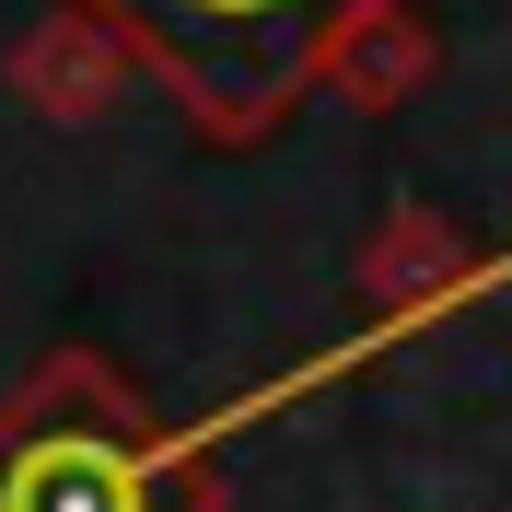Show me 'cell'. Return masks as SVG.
I'll return each mask as SVG.
<instances>
[{"instance_id": "obj_1", "label": "cell", "mask_w": 512, "mask_h": 512, "mask_svg": "<svg viewBox=\"0 0 512 512\" xmlns=\"http://www.w3.org/2000/svg\"><path fill=\"white\" fill-rule=\"evenodd\" d=\"M70 12L128 70H152L198 140H268L315 82H338L350 35L384 0H70Z\"/></svg>"}, {"instance_id": "obj_2", "label": "cell", "mask_w": 512, "mask_h": 512, "mask_svg": "<svg viewBox=\"0 0 512 512\" xmlns=\"http://www.w3.org/2000/svg\"><path fill=\"white\" fill-rule=\"evenodd\" d=\"M210 431H163L94 350H47L0 396V512H210Z\"/></svg>"}, {"instance_id": "obj_3", "label": "cell", "mask_w": 512, "mask_h": 512, "mask_svg": "<svg viewBox=\"0 0 512 512\" xmlns=\"http://www.w3.org/2000/svg\"><path fill=\"white\" fill-rule=\"evenodd\" d=\"M408 268H443V233L419 222V210H408V222H396V233H384V256H373V303H384V315H396V326H408ZM454 280L478 291V280H489V256H466ZM419 303H454V291L431 280V291H419Z\"/></svg>"}]
</instances>
